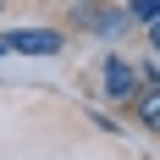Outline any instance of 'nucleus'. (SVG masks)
I'll return each mask as SVG.
<instances>
[{
    "mask_svg": "<svg viewBox=\"0 0 160 160\" xmlns=\"http://www.w3.org/2000/svg\"><path fill=\"white\" fill-rule=\"evenodd\" d=\"M0 50L6 55H55L61 50V33H50V28H17L0 39Z\"/></svg>",
    "mask_w": 160,
    "mask_h": 160,
    "instance_id": "f257e3e1",
    "label": "nucleus"
},
{
    "mask_svg": "<svg viewBox=\"0 0 160 160\" xmlns=\"http://www.w3.org/2000/svg\"><path fill=\"white\" fill-rule=\"evenodd\" d=\"M105 94L111 99H132L138 94V72H132L127 61H116V55L105 61Z\"/></svg>",
    "mask_w": 160,
    "mask_h": 160,
    "instance_id": "f03ea898",
    "label": "nucleus"
},
{
    "mask_svg": "<svg viewBox=\"0 0 160 160\" xmlns=\"http://www.w3.org/2000/svg\"><path fill=\"white\" fill-rule=\"evenodd\" d=\"M132 111L144 116L149 127H160V83H138V94H132Z\"/></svg>",
    "mask_w": 160,
    "mask_h": 160,
    "instance_id": "7ed1b4c3",
    "label": "nucleus"
},
{
    "mask_svg": "<svg viewBox=\"0 0 160 160\" xmlns=\"http://www.w3.org/2000/svg\"><path fill=\"white\" fill-rule=\"evenodd\" d=\"M83 28H99V33H122V17L116 11H99V6H88V11H78Z\"/></svg>",
    "mask_w": 160,
    "mask_h": 160,
    "instance_id": "20e7f679",
    "label": "nucleus"
},
{
    "mask_svg": "<svg viewBox=\"0 0 160 160\" xmlns=\"http://www.w3.org/2000/svg\"><path fill=\"white\" fill-rule=\"evenodd\" d=\"M127 11H132V22H155V17H160V0H132Z\"/></svg>",
    "mask_w": 160,
    "mask_h": 160,
    "instance_id": "39448f33",
    "label": "nucleus"
},
{
    "mask_svg": "<svg viewBox=\"0 0 160 160\" xmlns=\"http://www.w3.org/2000/svg\"><path fill=\"white\" fill-rule=\"evenodd\" d=\"M149 44L160 50V17H155V22H149Z\"/></svg>",
    "mask_w": 160,
    "mask_h": 160,
    "instance_id": "423d86ee",
    "label": "nucleus"
},
{
    "mask_svg": "<svg viewBox=\"0 0 160 160\" xmlns=\"http://www.w3.org/2000/svg\"><path fill=\"white\" fill-rule=\"evenodd\" d=\"M0 55H6V50H0Z\"/></svg>",
    "mask_w": 160,
    "mask_h": 160,
    "instance_id": "0eeeda50",
    "label": "nucleus"
}]
</instances>
